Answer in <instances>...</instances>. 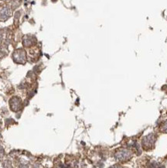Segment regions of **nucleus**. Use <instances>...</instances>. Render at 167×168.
I'll return each mask as SVG.
<instances>
[{
    "label": "nucleus",
    "mask_w": 167,
    "mask_h": 168,
    "mask_svg": "<svg viewBox=\"0 0 167 168\" xmlns=\"http://www.w3.org/2000/svg\"><path fill=\"white\" fill-rule=\"evenodd\" d=\"M132 157L131 153L127 150H120L115 153V158L116 160L119 161H125L128 160L130 157Z\"/></svg>",
    "instance_id": "f257e3e1"
},
{
    "label": "nucleus",
    "mask_w": 167,
    "mask_h": 168,
    "mask_svg": "<svg viewBox=\"0 0 167 168\" xmlns=\"http://www.w3.org/2000/svg\"><path fill=\"white\" fill-rule=\"evenodd\" d=\"M13 59L17 63H25L26 61V54L22 50H16L13 54Z\"/></svg>",
    "instance_id": "f03ea898"
},
{
    "label": "nucleus",
    "mask_w": 167,
    "mask_h": 168,
    "mask_svg": "<svg viewBox=\"0 0 167 168\" xmlns=\"http://www.w3.org/2000/svg\"><path fill=\"white\" fill-rule=\"evenodd\" d=\"M9 104H10V108L15 112L19 111L22 108V101L18 97L12 98L9 101Z\"/></svg>",
    "instance_id": "7ed1b4c3"
},
{
    "label": "nucleus",
    "mask_w": 167,
    "mask_h": 168,
    "mask_svg": "<svg viewBox=\"0 0 167 168\" xmlns=\"http://www.w3.org/2000/svg\"><path fill=\"white\" fill-rule=\"evenodd\" d=\"M155 140H156V137L154 136V135H149L148 136H146L145 139L142 140V145H144L145 147L149 148V147H151L154 144Z\"/></svg>",
    "instance_id": "20e7f679"
},
{
    "label": "nucleus",
    "mask_w": 167,
    "mask_h": 168,
    "mask_svg": "<svg viewBox=\"0 0 167 168\" xmlns=\"http://www.w3.org/2000/svg\"><path fill=\"white\" fill-rule=\"evenodd\" d=\"M11 16V10L10 9L5 7L0 10V20H6Z\"/></svg>",
    "instance_id": "39448f33"
},
{
    "label": "nucleus",
    "mask_w": 167,
    "mask_h": 168,
    "mask_svg": "<svg viewBox=\"0 0 167 168\" xmlns=\"http://www.w3.org/2000/svg\"><path fill=\"white\" fill-rule=\"evenodd\" d=\"M36 41V39L33 37V36H27L24 39V41H23V44L25 46H31L34 44V42Z\"/></svg>",
    "instance_id": "423d86ee"
},
{
    "label": "nucleus",
    "mask_w": 167,
    "mask_h": 168,
    "mask_svg": "<svg viewBox=\"0 0 167 168\" xmlns=\"http://www.w3.org/2000/svg\"><path fill=\"white\" fill-rule=\"evenodd\" d=\"M162 130L163 131V133H167V120L163 123L162 126Z\"/></svg>",
    "instance_id": "0eeeda50"
},
{
    "label": "nucleus",
    "mask_w": 167,
    "mask_h": 168,
    "mask_svg": "<svg viewBox=\"0 0 167 168\" xmlns=\"http://www.w3.org/2000/svg\"><path fill=\"white\" fill-rule=\"evenodd\" d=\"M150 168H160V167H159V165L158 164H156V163H154V164H151V166H150Z\"/></svg>",
    "instance_id": "6e6552de"
},
{
    "label": "nucleus",
    "mask_w": 167,
    "mask_h": 168,
    "mask_svg": "<svg viewBox=\"0 0 167 168\" xmlns=\"http://www.w3.org/2000/svg\"><path fill=\"white\" fill-rule=\"evenodd\" d=\"M20 12H17L16 13V15H15V20H19V17H20Z\"/></svg>",
    "instance_id": "1a4fd4ad"
},
{
    "label": "nucleus",
    "mask_w": 167,
    "mask_h": 168,
    "mask_svg": "<svg viewBox=\"0 0 167 168\" xmlns=\"http://www.w3.org/2000/svg\"><path fill=\"white\" fill-rule=\"evenodd\" d=\"M110 168H122V167H120V166H118V165H114V166H113V167H111Z\"/></svg>",
    "instance_id": "9d476101"
},
{
    "label": "nucleus",
    "mask_w": 167,
    "mask_h": 168,
    "mask_svg": "<svg viewBox=\"0 0 167 168\" xmlns=\"http://www.w3.org/2000/svg\"><path fill=\"white\" fill-rule=\"evenodd\" d=\"M2 36H0V43L2 42Z\"/></svg>",
    "instance_id": "9b49d317"
},
{
    "label": "nucleus",
    "mask_w": 167,
    "mask_h": 168,
    "mask_svg": "<svg viewBox=\"0 0 167 168\" xmlns=\"http://www.w3.org/2000/svg\"><path fill=\"white\" fill-rule=\"evenodd\" d=\"M52 1H53V2H56V0H52Z\"/></svg>",
    "instance_id": "f8f14e48"
}]
</instances>
